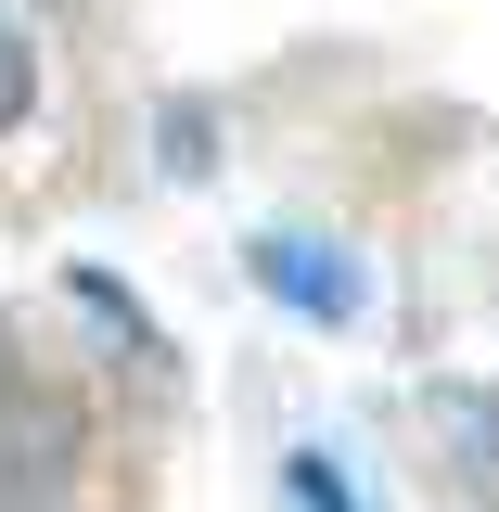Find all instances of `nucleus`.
<instances>
[{"instance_id": "nucleus-7", "label": "nucleus", "mask_w": 499, "mask_h": 512, "mask_svg": "<svg viewBox=\"0 0 499 512\" xmlns=\"http://www.w3.org/2000/svg\"><path fill=\"white\" fill-rule=\"evenodd\" d=\"M0 359H13V346H0Z\"/></svg>"}, {"instance_id": "nucleus-4", "label": "nucleus", "mask_w": 499, "mask_h": 512, "mask_svg": "<svg viewBox=\"0 0 499 512\" xmlns=\"http://www.w3.org/2000/svg\"><path fill=\"white\" fill-rule=\"evenodd\" d=\"M26 103H39V52H26V26L0 13V128H26Z\"/></svg>"}, {"instance_id": "nucleus-2", "label": "nucleus", "mask_w": 499, "mask_h": 512, "mask_svg": "<svg viewBox=\"0 0 499 512\" xmlns=\"http://www.w3.org/2000/svg\"><path fill=\"white\" fill-rule=\"evenodd\" d=\"M256 282H269V295H295V308H320V320L359 308V282H346L320 244H256Z\"/></svg>"}, {"instance_id": "nucleus-5", "label": "nucleus", "mask_w": 499, "mask_h": 512, "mask_svg": "<svg viewBox=\"0 0 499 512\" xmlns=\"http://www.w3.org/2000/svg\"><path fill=\"white\" fill-rule=\"evenodd\" d=\"M295 500H308V512H359V500H346V474H333L320 448H308V461H295Z\"/></svg>"}, {"instance_id": "nucleus-3", "label": "nucleus", "mask_w": 499, "mask_h": 512, "mask_svg": "<svg viewBox=\"0 0 499 512\" xmlns=\"http://www.w3.org/2000/svg\"><path fill=\"white\" fill-rule=\"evenodd\" d=\"M154 141H167V180H205V167H218V116H205V103H167Z\"/></svg>"}, {"instance_id": "nucleus-6", "label": "nucleus", "mask_w": 499, "mask_h": 512, "mask_svg": "<svg viewBox=\"0 0 499 512\" xmlns=\"http://www.w3.org/2000/svg\"><path fill=\"white\" fill-rule=\"evenodd\" d=\"M0 512H77V500H26V487H0Z\"/></svg>"}, {"instance_id": "nucleus-1", "label": "nucleus", "mask_w": 499, "mask_h": 512, "mask_svg": "<svg viewBox=\"0 0 499 512\" xmlns=\"http://www.w3.org/2000/svg\"><path fill=\"white\" fill-rule=\"evenodd\" d=\"M77 461H90V410H77V384L0 372V487H26V500H77Z\"/></svg>"}]
</instances>
